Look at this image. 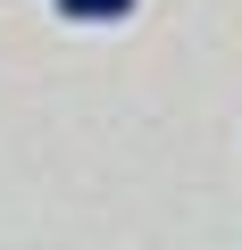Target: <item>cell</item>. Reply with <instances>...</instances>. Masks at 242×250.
Segmentation results:
<instances>
[{
	"mask_svg": "<svg viewBox=\"0 0 242 250\" xmlns=\"http://www.w3.org/2000/svg\"><path fill=\"white\" fill-rule=\"evenodd\" d=\"M50 9H59L67 25H126L142 0H50Z\"/></svg>",
	"mask_w": 242,
	"mask_h": 250,
	"instance_id": "1",
	"label": "cell"
}]
</instances>
